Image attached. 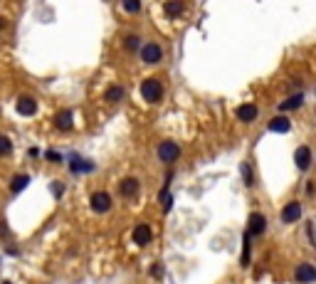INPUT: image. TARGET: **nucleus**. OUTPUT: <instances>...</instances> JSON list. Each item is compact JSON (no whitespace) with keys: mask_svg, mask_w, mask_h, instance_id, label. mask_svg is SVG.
<instances>
[{"mask_svg":"<svg viewBox=\"0 0 316 284\" xmlns=\"http://www.w3.org/2000/svg\"><path fill=\"white\" fill-rule=\"evenodd\" d=\"M163 94H166V87L161 79H156V77H148L141 82V96L148 101V104H158V101H163Z\"/></svg>","mask_w":316,"mask_h":284,"instance_id":"1","label":"nucleus"},{"mask_svg":"<svg viewBox=\"0 0 316 284\" xmlns=\"http://www.w3.org/2000/svg\"><path fill=\"white\" fill-rule=\"evenodd\" d=\"M156 154H158V161H163L166 166H171V163L178 161L181 146L176 144V141H161V144H158V149H156Z\"/></svg>","mask_w":316,"mask_h":284,"instance_id":"2","label":"nucleus"},{"mask_svg":"<svg viewBox=\"0 0 316 284\" xmlns=\"http://www.w3.org/2000/svg\"><path fill=\"white\" fill-rule=\"evenodd\" d=\"M138 55H141V60H143L146 64H158V62H163V47L158 45V42H146V45H141Z\"/></svg>","mask_w":316,"mask_h":284,"instance_id":"3","label":"nucleus"},{"mask_svg":"<svg viewBox=\"0 0 316 284\" xmlns=\"http://www.w3.org/2000/svg\"><path fill=\"white\" fill-rule=\"evenodd\" d=\"M89 205H92V210H94V213L104 215V213H109V210H111V195H109L106 190H96V193L92 195Z\"/></svg>","mask_w":316,"mask_h":284,"instance_id":"4","label":"nucleus"},{"mask_svg":"<svg viewBox=\"0 0 316 284\" xmlns=\"http://www.w3.org/2000/svg\"><path fill=\"white\" fill-rule=\"evenodd\" d=\"M294 279H296L299 284H311V282H316V267L309 264V262L299 264V267L294 269Z\"/></svg>","mask_w":316,"mask_h":284,"instance_id":"5","label":"nucleus"},{"mask_svg":"<svg viewBox=\"0 0 316 284\" xmlns=\"http://www.w3.org/2000/svg\"><path fill=\"white\" fill-rule=\"evenodd\" d=\"M15 109H18V114H20V116H35V111H37V101H35L32 96L23 94V96H18Z\"/></svg>","mask_w":316,"mask_h":284,"instance_id":"6","label":"nucleus"},{"mask_svg":"<svg viewBox=\"0 0 316 284\" xmlns=\"http://www.w3.org/2000/svg\"><path fill=\"white\" fill-rule=\"evenodd\" d=\"M138 190H141V181L133 178V176H126V178L119 183V193H121L124 198H133V195H138Z\"/></svg>","mask_w":316,"mask_h":284,"instance_id":"7","label":"nucleus"},{"mask_svg":"<svg viewBox=\"0 0 316 284\" xmlns=\"http://www.w3.org/2000/svg\"><path fill=\"white\" fill-rule=\"evenodd\" d=\"M301 203L299 200H291V203H286L284 205V210H282V222H286V225H291V222H296L299 218H301Z\"/></svg>","mask_w":316,"mask_h":284,"instance_id":"8","label":"nucleus"},{"mask_svg":"<svg viewBox=\"0 0 316 284\" xmlns=\"http://www.w3.org/2000/svg\"><path fill=\"white\" fill-rule=\"evenodd\" d=\"M264 230H267V218L262 215V213H252L250 215V225H247V235L252 237V235H264Z\"/></svg>","mask_w":316,"mask_h":284,"instance_id":"9","label":"nucleus"},{"mask_svg":"<svg viewBox=\"0 0 316 284\" xmlns=\"http://www.w3.org/2000/svg\"><path fill=\"white\" fill-rule=\"evenodd\" d=\"M294 163H296V168H299L301 173L309 171V168H311V149H309V146H299L296 154H294Z\"/></svg>","mask_w":316,"mask_h":284,"instance_id":"10","label":"nucleus"},{"mask_svg":"<svg viewBox=\"0 0 316 284\" xmlns=\"http://www.w3.org/2000/svg\"><path fill=\"white\" fill-rule=\"evenodd\" d=\"M257 114H259L257 104H242V106H237V119L242 124H252L257 119Z\"/></svg>","mask_w":316,"mask_h":284,"instance_id":"11","label":"nucleus"},{"mask_svg":"<svg viewBox=\"0 0 316 284\" xmlns=\"http://www.w3.org/2000/svg\"><path fill=\"white\" fill-rule=\"evenodd\" d=\"M267 128H269V131H274V133H286V131L291 128V121H289L284 114H277L274 119H269Z\"/></svg>","mask_w":316,"mask_h":284,"instance_id":"12","label":"nucleus"},{"mask_svg":"<svg viewBox=\"0 0 316 284\" xmlns=\"http://www.w3.org/2000/svg\"><path fill=\"white\" fill-rule=\"evenodd\" d=\"M124 96H126V89H124L121 84H111V87L104 92V99H106L109 104H119Z\"/></svg>","mask_w":316,"mask_h":284,"instance_id":"13","label":"nucleus"},{"mask_svg":"<svg viewBox=\"0 0 316 284\" xmlns=\"http://www.w3.org/2000/svg\"><path fill=\"white\" fill-rule=\"evenodd\" d=\"M151 240H153V232H151L148 225H138V227L133 230V242H136V245H148Z\"/></svg>","mask_w":316,"mask_h":284,"instance_id":"14","label":"nucleus"},{"mask_svg":"<svg viewBox=\"0 0 316 284\" xmlns=\"http://www.w3.org/2000/svg\"><path fill=\"white\" fill-rule=\"evenodd\" d=\"M72 126H74V114L67 109V111H60L57 114V128L60 131H72Z\"/></svg>","mask_w":316,"mask_h":284,"instance_id":"15","label":"nucleus"},{"mask_svg":"<svg viewBox=\"0 0 316 284\" xmlns=\"http://www.w3.org/2000/svg\"><path fill=\"white\" fill-rule=\"evenodd\" d=\"M92 171H94V163L92 161H84L77 154L72 156V173H92Z\"/></svg>","mask_w":316,"mask_h":284,"instance_id":"16","label":"nucleus"},{"mask_svg":"<svg viewBox=\"0 0 316 284\" xmlns=\"http://www.w3.org/2000/svg\"><path fill=\"white\" fill-rule=\"evenodd\" d=\"M301 104H304V94L299 92V94H291L289 99H284L279 104V111H291V109H299Z\"/></svg>","mask_w":316,"mask_h":284,"instance_id":"17","label":"nucleus"},{"mask_svg":"<svg viewBox=\"0 0 316 284\" xmlns=\"http://www.w3.org/2000/svg\"><path fill=\"white\" fill-rule=\"evenodd\" d=\"M183 8H186L183 0H168V3L163 5V10H166V15H168V18H178V15H183Z\"/></svg>","mask_w":316,"mask_h":284,"instance_id":"18","label":"nucleus"},{"mask_svg":"<svg viewBox=\"0 0 316 284\" xmlns=\"http://www.w3.org/2000/svg\"><path fill=\"white\" fill-rule=\"evenodd\" d=\"M124 50L126 52H138L141 50V37L138 35H126L124 37Z\"/></svg>","mask_w":316,"mask_h":284,"instance_id":"19","label":"nucleus"},{"mask_svg":"<svg viewBox=\"0 0 316 284\" xmlns=\"http://www.w3.org/2000/svg\"><path fill=\"white\" fill-rule=\"evenodd\" d=\"M10 154H13V141L5 133H0V158H8Z\"/></svg>","mask_w":316,"mask_h":284,"instance_id":"20","label":"nucleus"},{"mask_svg":"<svg viewBox=\"0 0 316 284\" xmlns=\"http://www.w3.org/2000/svg\"><path fill=\"white\" fill-rule=\"evenodd\" d=\"M121 8L128 13V15H138L141 13V0H121Z\"/></svg>","mask_w":316,"mask_h":284,"instance_id":"21","label":"nucleus"},{"mask_svg":"<svg viewBox=\"0 0 316 284\" xmlns=\"http://www.w3.org/2000/svg\"><path fill=\"white\" fill-rule=\"evenodd\" d=\"M28 183H30V176H15L13 183H10V190H13V193H20V190L28 188Z\"/></svg>","mask_w":316,"mask_h":284,"instance_id":"22","label":"nucleus"},{"mask_svg":"<svg viewBox=\"0 0 316 284\" xmlns=\"http://www.w3.org/2000/svg\"><path fill=\"white\" fill-rule=\"evenodd\" d=\"M242 178H245V183H247V186H252V183H254V178H252V168H250V163H242Z\"/></svg>","mask_w":316,"mask_h":284,"instance_id":"23","label":"nucleus"},{"mask_svg":"<svg viewBox=\"0 0 316 284\" xmlns=\"http://www.w3.org/2000/svg\"><path fill=\"white\" fill-rule=\"evenodd\" d=\"M50 188H52V195H55V198H62V193H64V186H62V183H52Z\"/></svg>","mask_w":316,"mask_h":284,"instance_id":"24","label":"nucleus"},{"mask_svg":"<svg viewBox=\"0 0 316 284\" xmlns=\"http://www.w3.org/2000/svg\"><path fill=\"white\" fill-rule=\"evenodd\" d=\"M45 156H47V161H52V163H60V161H62V154H57V151H47Z\"/></svg>","mask_w":316,"mask_h":284,"instance_id":"25","label":"nucleus"},{"mask_svg":"<svg viewBox=\"0 0 316 284\" xmlns=\"http://www.w3.org/2000/svg\"><path fill=\"white\" fill-rule=\"evenodd\" d=\"M161 269H163L161 264H153V267H151V277H161V274H163Z\"/></svg>","mask_w":316,"mask_h":284,"instance_id":"26","label":"nucleus"},{"mask_svg":"<svg viewBox=\"0 0 316 284\" xmlns=\"http://www.w3.org/2000/svg\"><path fill=\"white\" fill-rule=\"evenodd\" d=\"M306 237L309 242H314V222H306Z\"/></svg>","mask_w":316,"mask_h":284,"instance_id":"27","label":"nucleus"},{"mask_svg":"<svg viewBox=\"0 0 316 284\" xmlns=\"http://www.w3.org/2000/svg\"><path fill=\"white\" fill-rule=\"evenodd\" d=\"M306 195H314V181L306 183Z\"/></svg>","mask_w":316,"mask_h":284,"instance_id":"28","label":"nucleus"},{"mask_svg":"<svg viewBox=\"0 0 316 284\" xmlns=\"http://www.w3.org/2000/svg\"><path fill=\"white\" fill-rule=\"evenodd\" d=\"M5 28H8V20H5V18H0V32H3Z\"/></svg>","mask_w":316,"mask_h":284,"instance_id":"29","label":"nucleus"},{"mask_svg":"<svg viewBox=\"0 0 316 284\" xmlns=\"http://www.w3.org/2000/svg\"><path fill=\"white\" fill-rule=\"evenodd\" d=\"M5 284H10V282H5Z\"/></svg>","mask_w":316,"mask_h":284,"instance_id":"30","label":"nucleus"}]
</instances>
